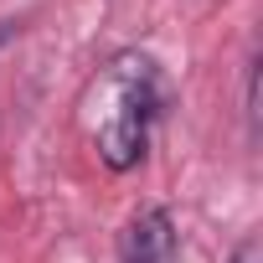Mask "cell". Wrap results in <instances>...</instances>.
Masks as SVG:
<instances>
[{
	"label": "cell",
	"mask_w": 263,
	"mask_h": 263,
	"mask_svg": "<svg viewBox=\"0 0 263 263\" xmlns=\"http://www.w3.org/2000/svg\"><path fill=\"white\" fill-rule=\"evenodd\" d=\"M98 119H93V145H98V160L108 171H135L150 150V129L165 108V93H160V72L150 57L140 52H124L103 67L98 88Z\"/></svg>",
	"instance_id": "6da1fadb"
},
{
	"label": "cell",
	"mask_w": 263,
	"mask_h": 263,
	"mask_svg": "<svg viewBox=\"0 0 263 263\" xmlns=\"http://www.w3.org/2000/svg\"><path fill=\"white\" fill-rule=\"evenodd\" d=\"M176 253H181V232L165 206L135 212L129 227L119 232V263H176Z\"/></svg>",
	"instance_id": "7a4b0ae2"
},
{
	"label": "cell",
	"mask_w": 263,
	"mask_h": 263,
	"mask_svg": "<svg viewBox=\"0 0 263 263\" xmlns=\"http://www.w3.org/2000/svg\"><path fill=\"white\" fill-rule=\"evenodd\" d=\"M227 263H263V242H258V237H242V242L232 248Z\"/></svg>",
	"instance_id": "3957f363"
},
{
	"label": "cell",
	"mask_w": 263,
	"mask_h": 263,
	"mask_svg": "<svg viewBox=\"0 0 263 263\" xmlns=\"http://www.w3.org/2000/svg\"><path fill=\"white\" fill-rule=\"evenodd\" d=\"M11 36H16V21H0V47H6Z\"/></svg>",
	"instance_id": "277c9868"
}]
</instances>
